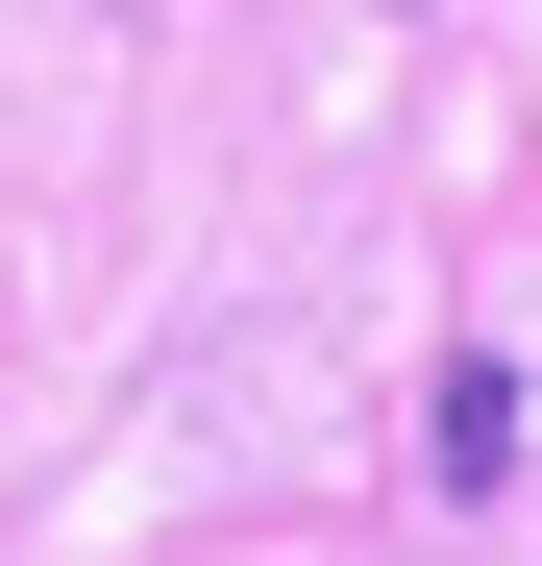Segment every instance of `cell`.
Wrapping results in <instances>:
<instances>
[{
  "label": "cell",
  "mask_w": 542,
  "mask_h": 566,
  "mask_svg": "<svg viewBox=\"0 0 542 566\" xmlns=\"http://www.w3.org/2000/svg\"><path fill=\"white\" fill-rule=\"evenodd\" d=\"M444 493H518V369H493V345L444 369Z\"/></svg>",
  "instance_id": "6da1fadb"
}]
</instances>
